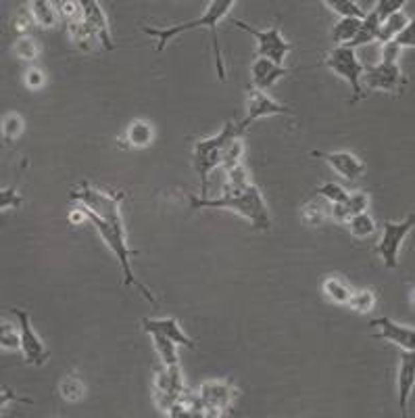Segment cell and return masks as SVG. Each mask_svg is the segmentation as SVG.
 Instances as JSON below:
<instances>
[{"label": "cell", "mask_w": 415, "mask_h": 418, "mask_svg": "<svg viewBox=\"0 0 415 418\" xmlns=\"http://www.w3.org/2000/svg\"><path fill=\"white\" fill-rule=\"evenodd\" d=\"M69 197L82 205L88 220L96 226L100 238L115 253V257L121 266L126 286H136L148 303H155V297H152L150 289L134 277L132 266H130V257L134 255V251H130L128 243H126V222L121 218L124 192H111V190L88 185V182H82L80 186L71 188Z\"/></svg>", "instance_id": "cell-1"}, {"label": "cell", "mask_w": 415, "mask_h": 418, "mask_svg": "<svg viewBox=\"0 0 415 418\" xmlns=\"http://www.w3.org/2000/svg\"><path fill=\"white\" fill-rule=\"evenodd\" d=\"M226 172H228L226 186L219 197L207 199V197L188 195L190 207L192 209H231L238 216L246 218L257 231H270L272 218H270L267 205L263 201L259 186L251 182L248 170L242 163H238Z\"/></svg>", "instance_id": "cell-2"}, {"label": "cell", "mask_w": 415, "mask_h": 418, "mask_svg": "<svg viewBox=\"0 0 415 418\" xmlns=\"http://www.w3.org/2000/svg\"><path fill=\"white\" fill-rule=\"evenodd\" d=\"M236 0H211L207 4V8L203 11V15L194 21H186V23H178L172 28H142V32L146 36L157 38V52H163L165 47L180 34L190 32V30H198V28H207L211 30L213 36V52H215V65H217V76L222 82H226V69H224V59H222V48H219V36H217V23L230 13Z\"/></svg>", "instance_id": "cell-3"}, {"label": "cell", "mask_w": 415, "mask_h": 418, "mask_svg": "<svg viewBox=\"0 0 415 418\" xmlns=\"http://www.w3.org/2000/svg\"><path fill=\"white\" fill-rule=\"evenodd\" d=\"M242 132H240L238 124L228 122L215 137L194 142V146H192V168L196 170V174L200 178V195L203 197H207V192H209V174L217 166H224L230 144Z\"/></svg>", "instance_id": "cell-4"}, {"label": "cell", "mask_w": 415, "mask_h": 418, "mask_svg": "<svg viewBox=\"0 0 415 418\" xmlns=\"http://www.w3.org/2000/svg\"><path fill=\"white\" fill-rule=\"evenodd\" d=\"M325 67H330L336 76L344 78L351 88H353V98L351 103H357L359 98H363V86H361V76H363V65L357 59L355 48L351 47H336L334 50L327 52V57L323 59Z\"/></svg>", "instance_id": "cell-5"}, {"label": "cell", "mask_w": 415, "mask_h": 418, "mask_svg": "<svg viewBox=\"0 0 415 418\" xmlns=\"http://www.w3.org/2000/svg\"><path fill=\"white\" fill-rule=\"evenodd\" d=\"M234 25H238L242 32L251 34V36L257 40V57L270 59V61H274L276 65H282L284 59H286V54L294 48L292 47V42H288V40L282 38L279 19L276 21V25H272L270 30H257V28H253V25H248V23H244V21H240V19H236Z\"/></svg>", "instance_id": "cell-6"}, {"label": "cell", "mask_w": 415, "mask_h": 418, "mask_svg": "<svg viewBox=\"0 0 415 418\" xmlns=\"http://www.w3.org/2000/svg\"><path fill=\"white\" fill-rule=\"evenodd\" d=\"M415 214H409L403 222H384L382 238L375 245V253L384 260V266L388 270H395L399 266V249L405 240V236L414 231Z\"/></svg>", "instance_id": "cell-7"}, {"label": "cell", "mask_w": 415, "mask_h": 418, "mask_svg": "<svg viewBox=\"0 0 415 418\" xmlns=\"http://www.w3.org/2000/svg\"><path fill=\"white\" fill-rule=\"evenodd\" d=\"M196 393L205 404V417H224L238 395L231 378L228 381H205L196 389Z\"/></svg>", "instance_id": "cell-8"}, {"label": "cell", "mask_w": 415, "mask_h": 418, "mask_svg": "<svg viewBox=\"0 0 415 418\" xmlns=\"http://www.w3.org/2000/svg\"><path fill=\"white\" fill-rule=\"evenodd\" d=\"M366 84L368 91H384V93L401 94L407 86V78L401 74L397 63H378L363 69L361 86Z\"/></svg>", "instance_id": "cell-9"}, {"label": "cell", "mask_w": 415, "mask_h": 418, "mask_svg": "<svg viewBox=\"0 0 415 418\" xmlns=\"http://www.w3.org/2000/svg\"><path fill=\"white\" fill-rule=\"evenodd\" d=\"M17 320H19V332H21V352H23V358H25V364H32V366H42L47 364L48 358H50V352L47 349L44 341L40 339V335L34 330L32 326V320H30V314L25 310H19V308H13L11 310Z\"/></svg>", "instance_id": "cell-10"}, {"label": "cell", "mask_w": 415, "mask_h": 418, "mask_svg": "<svg viewBox=\"0 0 415 418\" xmlns=\"http://www.w3.org/2000/svg\"><path fill=\"white\" fill-rule=\"evenodd\" d=\"M184 376L180 366H163L155 376V402L157 408L167 412L172 404H176L184 395Z\"/></svg>", "instance_id": "cell-11"}, {"label": "cell", "mask_w": 415, "mask_h": 418, "mask_svg": "<svg viewBox=\"0 0 415 418\" xmlns=\"http://www.w3.org/2000/svg\"><path fill=\"white\" fill-rule=\"evenodd\" d=\"M292 109L290 107H284L276 103L272 96L263 91H257V88H251L248 91V98H246V117L238 124L240 132H244L253 122L261 120V117H270V115H290Z\"/></svg>", "instance_id": "cell-12"}, {"label": "cell", "mask_w": 415, "mask_h": 418, "mask_svg": "<svg viewBox=\"0 0 415 418\" xmlns=\"http://www.w3.org/2000/svg\"><path fill=\"white\" fill-rule=\"evenodd\" d=\"M371 326H378V328H380V330L373 335L375 339H386V341H390V343L399 345L403 352L414 354V349H415L414 326L399 325V323H395V320H392V318H388V316H382V318L371 320Z\"/></svg>", "instance_id": "cell-13"}, {"label": "cell", "mask_w": 415, "mask_h": 418, "mask_svg": "<svg viewBox=\"0 0 415 418\" xmlns=\"http://www.w3.org/2000/svg\"><path fill=\"white\" fill-rule=\"evenodd\" d=\"M311 155L313 157H322L325 163H330L336 170V174H340L347 180H357L366 172V161L359 159L357 155L349 153V151H332V153L313 151Z\"/></svg>", "instance_id": "cell-14"}, {"label": "cell", "mask_w": 415, "mask_h": 418, "mask_svg": "<svg viewBox=\"0 0 415 418\" xmlns=\"http://www.w3.org/2000/svg\"><path fill=\"white\" fill-rule=\"evenodd\" d=\"M82 19L90 25V30L98 36V42L102 45V48H107V50L115 48L113 40H111V34H109V21L104 17V11H102L100 2L82 0Z\"/></svg>", "instance_id": "cell-15"}, {"label": "cell", "mask_w": 415, "mask_h": 418, "mask_svg": "<svg viewBox=\"0 0 415 418\" xmlns=\"http://www.w3.org/2000/svg\"><path fill=\"white\" fill-rule=\"evenodd\" d=\"M290 69H286V67H282V65H276L274 61H270V59H261V57H257L255 59V63L251 65V80H253V88H257V91H270L274 84H276L277 80L282 78V76H286Z\"/></svg>", "instance_id": "cell-16"}, {"label": "cell", "mask_w": 415, "mask_h": 418, "mask_svg": "<svg viewBox=\"0 0 415 418\" xmlns=\"http://www.w3.org/2000/svg\"><path fill=\"white\" fill-rule=\"evenodd\" d=\"M142 330L152 335V332H159V335H165L169 337L172 341H176L178 345H184L188 349H194L196 345L192 343V339L186 337V332L182 330V326L178 325L176 318H161V320H155V318H142Z\"/></svg>", "instance_id": "cell-17"}, {"label": "cell", "mask_w": 415, "mask_h": 418, "mask_svg": "<svg viewBox=\"0 0 415 418\" xmlns=\"http://www.w3.org/2000/svg\"><path fill=\"white\" fill-rule=\"evenodd\" d=\"M414 383H415V368H414V360H411V354H409V352H403V356H401V366H399V376H397V387H399V408H401V414H403V417L407 414V402H409V395H411Z\"/></svg>", "instance_id": "cell-18"}, {"label": "cell", "mask_w": 415, "mask_h": 418, "mask_svg": "<svg viewBox=\"0 0 415 418\" xmlns=\"http://www.w3.org/2000/svg\"><path fill=\"white\" fill-rule=\"evenodd\" d=\"M67 28H69V36H71L73 45L78 48H82V50H86V52L92 50L94 42H98V36L94 34L92 30H90V25L82 17L76 19V21H69Z\"/></svg>", "instance_id": "cell-19"}, {"label": "cell", "mask_w": 415, "mask_h": 418, "mask_svg": "<svg viewBox=\"0 0 415 418\" xmlns=\"http://www.w3.org/2000/svg\"><path fill=\"white\" fill-rule=\"evenodd\" d=\"M407 25H409V17H407L403 11H399V13L390 15L388 19H384V21L380 23L378 40H380L382 45H384V42H390V40H395V38H397V34H399V32H403Z\"/></svg>", "instance_id": "cell-20"}, {"label": "cell", "mask_w": 415, "mask_h": 418, "mask_svg": "<svg viewBox=\"0 0 415 418\" xmlns=\"http://www.w3.org/2000/svg\"><path fill=\"white\" fill-rule=\"evenodd\" d=\"M378 30H380V21H378L375 13L371 11V13H368V15L361 19L359 32L355 34V38H353L347 47H351V48L366 47V45H369V42L378 40Z\"/></svg>", "instance_id": "cell-21"}, {"label": "cell", "mask_w": 415, "mask_h": 418, "mask_svg": "<svg viewBox=\"0 0 415 418\" xmlns=\"http://www.w3.org/2000/svg\"><path fill=\"white\" fill-rule=\"evenodd\" d=\"M152 137H155L152 126L148 122H144V120H136L126 130V146H136V149L148 146Z\"/></svg>", "instance_id": "cell-22"}, {"label": "cell", "mask_w": 415, "mask_h": 418, "mask_svg": "<svg viewBox=\"0 0 415 418\" xmlns=\"http://www.w3.org/2000/svg\"><path fill=\"white\" fill-rule=\"evenodd\" d=\"M56 4L48 2V0H34L30 2V13L34 17V21L42 28H52L59 21V8H54Z\"/></svg>", "instance_id": "cell-23"}, {"label": "cell", "mask_w": 415, "mask_h": 418, "mask_svg": "<svg viewBox=\"0 0 415 418\" xmlns=\"http://www.w3.org/2000/svg\"><path fill=\"white\" fill-rule=\"evenodd\" d=\"M351 293H353L351 286H349L342 279L330 277V279L323 280V295H325L330 301L338 303V306H347L349 299H351Z\"/></svg>", "instance_id": "cell-24"}, {"label": "cell", "mask_w": 415, "mask_h": 418, "mask_svg": "<svg viewBox=\"0 0 415 418\" xmlns=\"http://www.w3.org/2000/svg\"><path fill=\"white\" fill-rule=\"evenodd\" d=\"M359 25H361V19H340L330 32L332 42H336L338 47H347L359 32Z\"/></svg>", "instance_id": "cell-25"}, {"label": "cell", "mask_w": 415, "mask_h": 418, "mask_svg": "<svg viewBox=\"0 0 415 418\" xmlns=\"http://www.w3.org/2000/svg\"><path fill=\"white\" fill-rule=\"evenodd\" d=\"M152 341H155V349L159 352L163 364L165 366H176L178 364V343L172 341L165 335H159V332H152Z\"/></svg>", "instance_id": "cell-26"}, {"label": "cell", "mask_w": 415, "mask_h": 418, "mask_svg": "<svg viewBox=\"0 0 415 418\" xmlns=\"http://www.w3.org/2000/svg\"><path fill=\"white\" fill-rule=\"evenodd\" d=\"M323 4L330 6L334 13H338L340 19H363L366 17V11L353 0H325Z\"/></svg>", "instance_id": "cell-27"}, {"label": "cell", "mask_w": 415, "mask_h": 418, "mask_svg": "<svg viewBox=\"0 0 415 418\" xmlns=\"http://www.w3.org/2000/svg\"><path fill=\"white\" fill-rule=\"evenodd\" d=\"M327 216H330V207L323 201H320V199H315V201H311V203H307L303 207V222L309 224V226L322 224Z\"/></svg>", "instance_id": "cell-28"}, {"label": "cell", "mask_w": 415, "mask_h": 418, "mask_svg": "<svg viewBox=\"0 0 415 418\" xmlns=\"http://www.w3.org/2000/svg\"><path fill=\"white\" fill-rule=\"evenodd\" d=\"M351 310H355V312H359V314H368L373 310V306H375V295H373V291L371 289H361V291H353L351 293V299H349V303H347Z\"/></svg>", "instance_id": "cell-29"}, {"label": "cell", "mask_w": 415, "mask_h": 418, "mask_svg": "<svg viewBox=\"0 0 415 418\" xmlns=\"http://www.w3.org/2000/svg\"><path fill=\"white\" fill-rule=\"evenodd\" d=\"M347 222H349V231H351V234L357 236V238H366L369 234L375 233V222L371 220V216H369L368 211L357 214V216L349 218Z\"/></svg>", "instance_id": "cell-30"}, {"label": "cell", "mask_w": 415, "mask_h": 418, "mask_svg": "<svg viewBox=\"0 0 415 418\" xmlns=\"http://www.w3.org/2000/svg\"><path fill=\"white\" fill-rule=\"evenodd\" d=\"M84 383L78 376H65L59 383V393L67 400V402H80L84 397Z\"/></svg>", "instance_id": "cell-31"}, {"label": "cell", "mask_w": 415, "mask_h": 418, "mask_svg": "<svg viewBox=\"0 0 415 418\" xmlns=\"http://www.w3.org/2000/svg\"><path fill=\"white\" fill-rule=\"evenodd\" d=\"M23 128H25V122H23V117L19 113L4 115V120H2V134H4L6 144H11L13 140L19 139L23 134Z\"/></svg>", "instance_id": "cell-32"}, {"label": "cell", "mask_w": 415, "mask_h": 418, "mask_svg": "<svg viewBox=\"0 0 415 418\" xmlns=\"http://www.w3.org/2000/svg\"><path fill=\"white\" fill-rule=\"evenodd\" d=\"M13 52H15L19 59H23V61H34V59L38 57V52H40V47H38V42H36L34 38H30V36H19V38L15 40V45H13Z\"/></svg>", "instance_id": "cell-33"}, {"label": "cell", "mask_w": 415, "mask_h": 418, "mask_svg": "<svg viewBox=\"0 0 415 418\" xmlns=\"http://www.w3.org/2000/svg\"><path fill=\"white\" fill-rule=\"evenodd\" d=\"M315 195H318L320 199L330 201V203H344L347 197H349V192H347L340 185H336V182H325V185H322L320 188H315Z\"/></svg>", "instance_id": "cell-34"}, {"label": "cell", "mask_w": 415, "mask_h": 418, "mask_svg": "<svg viewBox=\"0 0 415 418\" xmlns=\"http://www.w3.org/2000/svg\"><path fill=\"white\" fill-rule=\"evenodd\" d=\"M344 205H347L349 218H353V216H357V214H363L369 205V195L368 192H351V195L347 197Z\"/></svg>", "instance_id": "cell-35"}, {"label": "cell", "mask_w": 415, "mask_h": 418, "mask_svg": "<svg viewBox=\"0 0 415 418\" xmlns=\"http://www.w3.org/2000/svg\"><path fill=\"white\" fill-rule=\"evenodd\" d=\"M403 6H405V0H378V2H375L373 13H375L378 21L382 23V21H384V19H388L390 15L399 13Z\"/></svg>", "instance_id": "cell-36"}, {"label": "cell", "mask_w": 415, "mask_h": 418, "mask_svg": "<svg viewBox=\"0 0 415 418\" xmlns=\"http://www.w3.org/2000/svg\"><path fill=\"white\" fill-rule=\"evenodd\" d=\"M32 21H34L32 13H30L28 8H19V11L13 15V19H11V30H13L15 34H21V36H25V32L30 30Z\"/></svg>", "instance_id": "cell-37"}, {"label": "cell", "mask_w": 415, "mask_h": 418, "mask_svg": "<svg viewBox=\"0 0 415 418\" xmlns=\"http://www.w3.org/2000/svg\"><path fill=\"white\" fill-rule=\"evenodd\" d=\"M0 345H2V349L21 347V332L13 330L8 325H2V328H0Z\"/></svg>", "instance_id": "cell-38"}, {"label": "cell", "mask_w": 415, "mask_h": 418, "mask_svg": "<svg viewBox=\"0 0 415 418\" xmlns=\"http://www.w3.org/2000/svg\"><path fill=\"white\" fill-rule=\"evenodd\" d=\"M23 199L17 195V190L11 186V188H2L0 192V209H6V207H21Z\"/></svg>", "instance_id": "cell-39"}, {"label": "cell", "mask_w": 415, "mask_h": 418, "mask_svg": "<svg viewBox=\"0 0 415 418\" xmlns=\"http://www.w3.org/2000/svg\"><path fill=\"white\" fill-rule=\"evenodd\" d=\"M395 42L399 45V48H414L415 47L414 21H409V25H407V28H405L403 32H399V34H397Z\"/></svg>", "instance_id": "cell-40"}, {"label": "cell", "mask_w": 415, "mask_h": 418, "mask_svg": "<svg viewBox=\"0 0 415 418\" xmlns=\"http://www.w3.org/2000/svg\"><path fill=\"white\" fill-rule=\"evenodd\" d=\"M44 71L42 69H30L28 74H25V86L30 88V91H38V88H42L44 86Z\"/></svg>", "instance_id": "cell-41"}, {"label": "cell", "mask_w": 415, "mask_h": 418, "mask_svg": "<svg viewBox=\"0 0 415 418\" xmlns=\"http://www.w3.org/2000/svg\"><path fill=\"white\" fill-rule=\"evenodd\" d=\"M399 52H401V48H399V45L395 40L384 42V47H382V61L380 63H397Z\"/></svg>", "instance_id": "cell-42"}, {"label": "cell", "mask_w": 415, "mask_h": 418, "mask_svg": "<svg viewBox=\"0 0 415 418\" xmlns=\"http://www.w3.org/2000/svg\"><path fill=\"white\" fill-rule=\"evenodd\" d=\"M6 402H21V404H34V400L30 397H23V395H17L13 389L8 387H2V393H0V406H4Z\"/></svg>", "instance_id": "cell-43"}, {"label": "cell", "mask_w": 415, "mask_h": 418, "mask_svg": "<svg viewBox=\"0 0 415 418\" xmlns=\"http://www.w3.org/2000/svg\"><path fill=\"white\" fill-rule=\"evenodd\" d=\"M88 220V216H86V211L80 207V209H73L71 214H69V222L71 224H82V222H86Z\"/></svg>", "instance_id": "cell-44"}]
</instances>
